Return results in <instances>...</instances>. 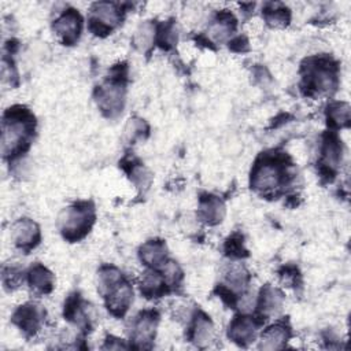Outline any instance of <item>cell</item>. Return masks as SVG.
Segmentation results:
<instances>
[{
	"label": "cell",
	"instance_id": "obj_21",
	"mask_svg": "<svg viewBox=\"0 0 351 351\" xmlns=\"http://www.w3.org/2000/svg\"><path fill=\"white\" fill-rule=\"evenodd\" d=\"M236 21L232 14L221 12L210 27V34L217 41H223L234 30Z\"/></svg>",
	"mask_w": 351,
	"mask_h": 351
},
{
	"label": "cell",
	"instance_id": "obj_14",
	"mask_svg": "<svg viewBox=\"0 0 351 351\" xmlns=\"http://www.w3.org/2000/svg\"><path fill=\"white\" fill-rule=\"evenodd\" d=\"M223 214H225V206L219 197L213 195H206L200 199L199 215L206 223L215 225L221 222L223 218Z\"/></svg>",
	"mask_w": 351,
	"mask_h": 351
},
{
	"label": "cell",
	"instance_id": "obj_10",
	"mask_svg": "<svg viewBox=\"0 0 351 351\" xmlns=\"http://www.w3.org/2000/svg\"><path fill=\"white\" fill-rule=\"evenodd\" d=\"M44 318V311L41 306L36 303H26L14 313L12 315V322L23 330L26 335H34Z\"/></svg>",
	"mask_w": 351,
	"mask_h": 351
},
{
	"label": "cell",
	"instance_id": "obj_1",
	"mask_svg": "<svg viewBox=\"0 0 351 351\" xmlns=\"http://www.w3.org/2000/svg\"><path fill=\"white\" fill-rule=\"evenodd\" d=\"M34 117L25 107L16 106L8 108L3 117L1 149L4 156H14L22 154L34 132Z\"/></svg>",
	"mask_w": 351,
	"mask_h": 351
},
{
	"label": "cell",
	"instance_id": "obj_6",
	"mask_svg": "<svg viewBox=\"0 0 351 351\" xmlns=\"http://www.w3.org/2000/svg\"><path fill=\"white\" fill-rule=\"evenodd\" d=\"M158 325V314L154 310L141 311L132 321L130 339L136 343V347L145 348L155 337V329Z\"/></svg>",
	"mask_w": 351,
	"mask_h": 351
},
{
	"label": "cell",
	"instance_id": "obj_13",
	"mask_svg": "<svg viewBox=\"0 0 351 351\" xmlns=\"http://www.w3.org/2000/svg\"><path fill=\"white\" fill-rule=\"evenodd\" d=\"M341 159V145L339 138L329 133L324 138L322 145V156H321V166L322 171H325L326 176H332Z\"/></svg>",
	"mask_w": 351,
	"mask_h": 351
},
{
	"label": "cell",
	"instance_id": "obj_3",
	"mask_svg": "<svg viewBox=\"0 0 351 351\" xmlns=\"http://www.w3.org/2000/svg\"><path fill=\"white\" fill-rule=\"evenodd\" d=\"M337 67L328 58H311L303 64V86L308 93H330L336 89Z\"/></svg>",
	"mask_w": 351,
	"mask_h": 351
},
{
	"label": "cell",
	"instance_id": "obj_15",
	"mask_svg": "<svg viewBox=\"0 0 351 351\" xmlns=\"http://www.w3.org/2000/svg\"><path fill=\"white\" fill-rule=\"evenodd\" d=\"M289 336H291V330L285 325V322H277L276 325H271L263 330L261 336V348H265V350L282 348L287 340L289 339Z\"/></svg>",
	"mask_w": 351,
	"mask_h": 351
},
{
	"label": "cell",
	"instance_id": "obj_23",
	"mask_svg": "<svg viewBox=\"0 0 351 351\" xmlns=\"http://www.w3.org/2000/svg\"><path fill=\"white\" fill-rule=\"evenodd\" d=\"M265 19L271 26H285L289 21V11L280 4H267L265 8Z\"/></svg>",
	"mask_w": 351,
	"mask_h": 351
},
{
	"label": "cell",
	"instance_id": "obj_11",
	"mask_svg": "<svg viewBox=\"0 0 351 351\" xmlns=\"http://www.w3.org/2000/svg\"><path fill=\"white\" fill-rule=\"evenodd\" d=\"M11 237L16 247L21 250H32L40 241V230L36 222L23 218L16 221L11 228Z\"/></svg>",
	"mask_w": 351,
	"mask_h": 351
},
{
	"label": "cell",
	"instance_id": "obj_24",
	"mask_svg": "<svg viewBox=\"0 0 351 351\" xmlns=\"http://www.w3.org/2000/svg\"><path fill=\"white\" fill-rule=\"evenodd\" d=\"M155 37V27L151 23H144L140 26V29L136 32L134 43L136 47H138L141 51H145Z\"/></svg>",
	"mask_w": 351,
	"mask_h": 351
},
{
	"label": "cell",
	"instance_id": "obj_12",
	"mask_svg": "<svg viewBox=\"0 0 351 351\" xmlns=\"http://www.w3.org/2000/svg\"><path fill=\"white\" fill-rule=\"evenodd\" d=\"M256 329L258 322L255 321V318L248 315H239L234 317L233 321L230 322L228 335L234 343L240 346H248L255 340Z\"/></svg>",
	"mask_w": 351,
	"mask_h": 351
},
{
	"label": "cell",
	"instance_id": "obj_9",
	"mask_svg": "<svg viewBox=\"0 0 351 351\" xmlns=\"http://www.w3.org/2000/svg\"><path fill=\"white\" fill-rule=\"evenodd\" d=\"M103 296L106 298L107 308L111 311V314L122 317L133 300V291L130 284L122 278Z\"/></svg>",
	"mask_w": 351,
	"mask_h": 351
},
{
	"label": "cell",
	"instance_id": "obj_8",
	"mask_svg": "<svg viewBox=\"0 0 351 351\" xmlns=\"http://www.w3.org/2000/svg\"><path fill=\"white\" fill-rule=\"evenodd\" d=\"M82 18L75 10L64 11L53 23V30L59 36L63 44H74L81 33Z\"/></svg>",
	"mask_w": 351,
	"mask_h": 351
},
{
	"label": "cell",
	"instance_id": "obj_18",
	"mask_svg": "<svg viewBox=\"0 0 351 351\" xmlns=\"http://www.w3.org/2000/svg\"><path fill=\"white\" fill-rule=\"evenodd\" d=\"M166 284H167V280L165 278L162 271L159 273V271L151 270V271L144 273L140 288H141V292L147 298H156L166 292V289H167Z\"/></svg>",
	"mask_w": 351,
	"mask_h": 351
},
{
	"label": "cell",
	"instance_id": "obj_16",
	"mask_svg": "<svg viewBox=\"0 0 351 351\" xmlns=\"http://www.w3.org/2000/svg\"><path fill=\"white\" fill-rule=\"evenodd\" d=\"M191 340L199 346V347H206L213 341L214 337V326L213 322L207 315L203 313H197L195 317V321L191 328Z\"/></svg>",
	"mask_w": 351,
	"mask_h": 351
},
{
	"label": "cell",
	"instance_id": "obj_5",
	"mask_svg": "<svg viewBox=\"0 0 351 351\" xmlns=\"http://www.w3.org/2000/svg\"><path fill=\"white\" fill-rule=\"evenodd\" d=\"M121 21V12L112 3H96L90 11L89 30L97 36L108 34Z\"/></svg>",
	"mask_w": 351,
	"mask_h": 351
},
{
	"label": "cell",
	"instance_id": "obj_17",
	"mask_svg": "<svg viewBox=\"0 0 351 351\" xmlns=\"http://www.w3.org/2000/svg\"><path fill=\"white\" fill-rule=\"evenodd\" d=\"M141 261L154 269L163 267L166 262V245L160 240H151L140 248Z\"/></svg>",
	"mask_w": 351,
	"mask_h": 351
},
{
	"label": "cell",
	"instance_id": "obj_26",
	"mask_svg": "<svg viewBox=\"0 0 351 351\" xmlns=\"http://www.w3.org/2000/svg\"><path fill=\"white\" fill-rule=\"evenodd\" d=\"M22 281L21 270L16 267H4L3 269V284L5 288H15Z\"/></svg>",
	"mask_w": 351,
	"mask_h": 351
},
{
	"label": "cell",
	"instance_id": "obj_4",
	"mask_svg": "<svg viewBox=\"0 0 351 351\" xmlns=\"http://www.w3.org/2000/svg\"><path fill=\"white\" fill-rule=\"evenodd\" d=\"M95 222L93 206L88 202L77 203L66 208L59 217V228L64 239L75 241L82 239Z\"/></svg>",
	"mask_w": 351,
	"mask_h": 351
},
{
	"label": "cell",
	"instance_id": "obj_19",
	"mask_svg": "<svg viewBox=\"0 0 351 351\" xmlns=\"http://www.w3.org/2000/svg\"><path fill=\"white\" fill-rule=\"evenodd\" d=\"M29 284L38 293H48L53 288L52 273L41 265H36L29 271Z\"/></svg>",
	"mask_w": 351,
	"mask_h": 351
},
{
	"label": "cell",
	"instance_id": "obj_25",
	"mask_svg": "<svg viewBox=\"0 0 351 351\" xmlns=\"http://www.w3.org/2000/svg\"><path fill=\"white\" fill-rule=\"evenodd\" d=\"M225 251L229 256H233V258H240L241 255H244L245 250L243 247L241 236L233 234L232 237H229L226 241V245H225Z\"/></svg>",
	"mask_w": 351,
	"mask_h": 351
},
{
	"label": "cell",
	"instance_id": "obj_22",
	"mask_svg": "<svg viewBox=\"0 0 351 351\" xmlns=\"http://www.w3.org/2000/svg\"><path fill=\"white\" fill-rule=\"evenodd\" d=\"M350 121V107L346 103H333L328 107V123L335 128L347 126Z\"/></svg>",
	"mask_w": 351,
	"mask_h": 351
},
{
	"label": "cell",
	"instance_id": "obj_20",
	"mask_svg": "<svg viewBox=\"0 0 351 351\" xmlns=\"http://www.w3.org/2000/svg\"><path fill=\"white\" fill-rule=\"evenodd\" d=\"M281 303H282V295L280 293V291H277L270 285H266L265 288H262L259 303H258V307L262 315L267 317L277 313L281 307Z\"/></svg>",
	"mask_w": 351,
	"mask_h": 351
},
{
	"label": "cell",
	"instance_id": "obj_2",
	"mask_svg": "<svg viewBox=\"0 0 351 351\" xmlns=\"http://www.w3.org/2000/svg\"><path fill=\"white\" fill-rule=\"evenodd\" d=\"M285 158L265 155L256 160L251 171V186L263 195L273 193L287 182Z\"/></svg>",
	"mask_w": 351,
	"mask_h": 351
},
{
	"label": "cell",
	"instance_id": "obj_7",
	"mask_svg": "<svg viewBox=\"0 0 351 351\" xmlns=\"http://www.w3.org/2000/svg\"><path fill=\"white\" fill-rule=\"evenodd\" d=\"M97 104L101 108V111L108 117H114L119 111H122L123 85L121 84V81L112 80L101 85L97 89Z\"/></svg>",
	"mask_w": 351,
	"mask_h": 351
}]
</instances>
